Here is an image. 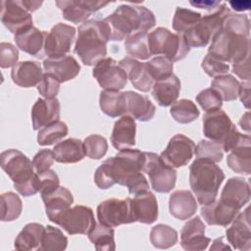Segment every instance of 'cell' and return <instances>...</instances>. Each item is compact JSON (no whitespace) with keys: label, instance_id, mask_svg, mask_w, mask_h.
Masks as SVG:
<instances>
[{"label":"cell","instance_id":"54","mask_svg":"<svg viewBox=\"0 0 251 251\" xmlns=\"http://www.w3.org/2000/svg\"><path fill=\"white\" fill-rule=\"evenodd\" d=\"M54 160L55 158H54L53 150L42 149L38 151L32 159V164H33L35 173H41L43 171L50 169V167L54 163Z\"/></svg>","mask_w":251,"mask_h":251},{"label":"cell","instance_id":"50","mask_svg":"<svg viewBox=\"0 0 251 251\" xmlns=\"http://www.w3.org/2000/svg\"><path fill=\"white\" fill-rule=\"evenodd\" d=\"M201 67L204 72L211 77L226 75V73L229 71L228 64L212 56L209 53L203 59Z\"/></svg>","mask_w":251,"mask_h":251},{"label":"cell","instance_id":"31","mask_svg":"<svg viewBox=\"0 0 251 251\" xmlns=\"http://www.w3.org/2000/svg\"><path fill=\"white\" fill-rule=\"evenodd\" d=\"M197 208L196 199L189 190H176L170 196L169 210L177 220H188L196 213Z\"/></svg>","mask_w":251,"mask_h":251},{"label":"cell","instance_id":"23","mask_svg":"<svg viewBox=\"0 0 251 251\" xmlns=\"http://www.w3.org/2000/svg\"><path fill=\"white\" fill-rule=\"evenodd\" d=\"M131 208L135 221L141 224L150 225L158 218V202L149 190L135 194L131 199Z\"/></svg>","mask_w":251,"mask_h":251},{"label":"cell","instance_id":"56","mask_svg":"<svg viewBox=\"0 0 251 251\" xmlns=\"http://www.w3.org/2000/svg\"><path fill=\"white\" fill-rule=\"evenodd\" d=\"M238 97L246 109L250 108V81L240 82Z\"/></svg>","mask_w":251,"mask_h":251},{"label":"cell","instance_id":"16","mask_svg":"<svg viewBox=\"0 0 251 251\" xmlns=\"http://www.w3.org/2000/svg\"><path fill=\"white\" fill-rule=\"evenodd\" d=\"M109 1L98 0H57L56 5L62 11L65 20L74 24L87 21L92 13L108 5Z\"/></svg>","mask_w":251,"mask_h":251},{"label":"cell","instance_id":"7","mask_svg":"<svg viewBox=\"0 0 251 251\" xmlns=\"http://www.w3.org/2000/svg\"><path fill=\"white\" fill-rule=\"evenodd\" d=\"M203 133L211 141L219 143L225 152L230 151L241 134L221 109L206 112L203 117Z\"/></svg>","mask_w":251,"mask_h":251},{"label":"cell","instance_id":"35","mask_svg":"<svg viewBox=\"0 0 251 251\" xmlns=\"http://www.w3.org/2000/svg\"><path fill=\"white\" fill-rule=\"evenodd\" d=\"M101 111L110 118H117L126 114V95L120 90H102L99 96Z\"/></svg>","mask_w":251,"mask_h":251},{"label":"cell","instance_id":"53","mask_svg":"<svg viewBox=\"0 0 251 251\" xmlns=\"http://www.w3.org/2000/svg\"><path fill=\"white\" fill-rule=\"evenodd\" d=\"M19 60V50L12 43H0V67L7 69L14 67Z\"/></svg>","mask_w":251,"mask_h":251},{"label":"cell","instance_id":"2","mask_svg":"<svg viewBox=\"0 0 251 251\" xmlns=\"http://www.w3.org/2000/svg\"><path fill=\"white\" fill-rule=\"evenodd\" d=\"M211 41L208 53L226 63H235L249 56L250 21L247 15L230 11Z\"/></svg>","mask_w":251,"mask_h":251},{"label":"cell","instance_id":"52","mask_svg":"<svg viewBox=\"0 0 251 251\" xmlns=\"http://www.w3.org/2000/svg\"><path fill=\"white\" fill-rule=\"evenodd\" d=\"M60 81L52 75L45 73L43 74L42 79L37 85V90L44 98L52 99L56 98L60 90Z\"/></svg>","mask_w":251,"mask_h":251},{"label":"cell","instance_id":"18","mask_svg":"<svg viewBox=\"0 0 251 251\" xmlns=\"http://www.w3.org/2000/svg\"><path fill=\"white\" fill-rule=\"evenodd\" d=\"M205 227L199 216L189 220L180 231L181 247L186 251L205 250L211 242V238L205 236Z\"/></svg>","mask_w":251,"mask_h":251},{"label":"cell","instance_id":"11","mask_svg":"<svg viewBox=\"0 0 251 251\" xmlns=\"http://www.w3.org/2000/svg\"><path fill=\"white\" fill-rule=\"evenodd\" d=\"M69 234H88L96 226L91 208L76 205L68 209L58 220L57 224Z\"/></svg>","mask_w":251,"mask_h":251},{"label":"cell","instance_id":"15","mask_svg":"<svg viewBox=\"0 0 251 251\" xmlns=\"http://www.w3.org/2000/svg\"><path fill=\"white\" fill-rule=\"evenodd\" d=\"M1 22L14 34L32 26L31 14L23 6L21 0L1 1Z\"/></svg>","mask_w":251,"mask_h":251},{"label":"cell","instance_id":"45","mask_svg":"<svg viewBox=\"0 0 251 251\" xmlns=\"http://www.w3.org/2000/svg\"><path fill=\"white\" fill-rule=\"evenodd\" d=\"M201 14L181 7H177L173 19V28L177 32L183 34L186 30L201 21Z\"/></svg>","mask_w":251,"mask_h":251},{"label":"cell","instance_id":"21","mask_svg":"<svg viewBox=\"0 0 251 251\" xmlns=\"http://www.w3.org/2000/svg\"><path fill=\"white\" fill-rule=\"evenodd\" d=\"M220 200L240 210L250 200V185L243 177H230L225 184Z\"/></svg>","mask_w":251,"mask_h":251},{"label":"cell","instance_id":"41","mask_svg":"<svg viewBox=\"0 0 251 251\" xmlns=\"http://www.w3.org/2000/svg\"><path fill=\"white\" fill-rule=\"evenodd\" d=\"M170 114L177 123L189 124L199 117L200 112L191 100L180 99L171 105Z\"/></svg>","mask_w":251,"mask_h":251},{"label":"cell","instance_id":"61","mask_svg":"<svg viewBox=\"0 0 251 251\" xmlns=\"http://www.w3.org/2000/svg\"><path fill=\"white\" fill-rule=\"evenodd\" d=\"M239 126L242 129L250 132V119H249V112H246L239 121Z\"/></svg>","mask_w":251,"mask_h":251},{"label":"cell","instance_id":"60","mask_svg":"<svg viewBox=\"0 0 251 251\" xmlns=\"http://www.w3.org/2000/svg\"><path fill=\"white\" fill-rule=\"evenodd\" d=\"M210 250H230V247L223 242V237H220L213 241V245L210 247Z\"/></svg>","mask_w":251,"mask_h":251},{"label":"cell","instance_id":"17","mask_svg":"<svg viewBox=\"0 0 251 251\" xmlns=\"http://www.w3.org/2000/svg\"><path fill=\"white\" fill-rule=\"evenodd\" d=\"M231 223V226L226 230L227 241L234 249L249 251L251 248L249 207H247L243 212L238 213Z\"/></svg>","mask_w":251,"mask_h":251},{"label":"cell","instance_id":"48","mask_svg":"<svg viewBox=\"0 0 251 251\" xmlns=\"http://www.w3.org/2000/svg\"><path fill=\"white\" fill-rule=\"evenodd\" d=\"M83 146L85 155L94 160H99L104 157L108 150V142L106 138L99 134H91L85 137Z\"/></svg>","mask_w":251,"mask_h":251},{"label":"cell","instance_id":"20","mask_svg":"<svg viewBox=\"0 0 251 251\" xmlns=\"http://www.w3.org/2000/svg\"><path fill=\"white\" fill-rule=\"evenodd\" d=\"M61 105L57 98H38L31 108V121L34 130L59 121Z\"/></svg>","mask_w":251,"mask_h":251},{"label":"cell","instance_id":"30","mask_svg":"<svg viewBox=\"0 0 251 251\" xmlns=\"http://www.w3.org/2000/svg\"><path fill=\"white\" fill-rule=\"evenodd\" d=\"M179 78L172 74L167 77L154 81L152 86V96L161 107H168L175 103L180 91Z\"/></svg>","mask_w":251,"mask_h":251},{"label":"cell","instance_id":"22","mask_svg":"<svg viewBox=\"0 0 251 251\" xmlns=\"http://www.w3.org/2000/svg\"><path fill=\"white\" fill-rule=\"evenodd\" d=\"M45 206V212L48 219L57 224L59 218L71 208L74 203V196L72 192L64 186H59L53 192L41 196Z\"/></svg>","mask_w":251,"mask_h":251},{"label":"cell","instance_id":"46","mask_svg":"<svg viewBox=\"0 0 251 251\" xmlns=\"http://www.w3.org/2000/svg\"><path fill=\"white\" fill-rule=\"evenodd\" d=\"M146 69L154 81L167 77L173 74L174 63L164 56H156L145 62Z\"/></svg>","mask_w":251,"mask_h":251},{"label":"cell","instance_id":"10","mask_svg":"<svg viewBox=\"0 0 251 251\" xmlns=\"http://www.w3.org/2000/svg\"><path fill=\"white\" fill-rule=\"evenodd\" d=\"M97 219L100 224L116 227L135 223L131 208V198H110L97 206Z\"/></svg>","mask_w":251,"mask_h":251},{"label":"cell","instance_id":"38","mask_svg":"<svg viewBox=\"0 0 251 251\" xmlns=\"http://www.w3.org/2000/svg\"><path fill=\"white\" fill-rule=\"evenodd\" d=\"M215 33L209 25L201 18V21L183 33L189 47H205L214 37Z\"/></svg>","mask_w":251,"mask_h":251},{"label":"cell","instance_id":"8","mask_svg":"<svg viewBox=\"0 0 251 251\" xmlns=\"http://www.w3.org/2000/svg\"><path fill=\"white\" fill-rule=\"evenodd\" d=\"M148 46L151 55H163L173 63L182 60L190 51L183 34L165 27H157L148 34Z\"/></svg>","mask_w":251,"mask_h":251},{"label":"cell","instance_id":"57","mask_svg":"<svg viewBox=\"0 0 251 251\" xmlns=\"http://www.w3.org/2000/svg\"><path fill=\"white\" fill-rule=\"evenodd\" d=\"M190 4L193 7L206 9V10H215L218 6L221 5L220 1H210V0H200V1H190Z\"/></svg>","mask_w":251,"mask_h":251},{"label":"cell","instance_id":"19","mask_svg":"<svg viewBox=\"0 0 251 251\" xmlns=\"http://www.w3.org/2000/svg\"><path fill=\"white\" fill-rule=\"evenodd\" d=\"M226 164L234 173L249 176L251 173V138L241 133L236 144L230 149Z\"/></svg>","mask_w":251,"mask_h":251},{"label":"cell","instance_id":"29","mask_svg":"<svg viewBox=\"0 0 251 251\" xmlns=\"http://www.w3.org/2000/svg\"><path fill=\"white\" fill-rule=\"evenodd\" d=\"M42 76L41 66L35 61L19 62L11 71V77L14 83L25 88L38 85Z\"/></svg>","mask_w":251,"mask_h":251},{"label":"cell","instance_id":"42","mask_svg":"<svg viewBox=\"0 0 251 251\" xmlns=\"http://www.w3.org/2000/svg\"><path fill=\"white\" fill-rule=\"evenodd\" d=\"M68 132V126L64 122H54L38 130L37 143L40 146L52 145L67 136Z\"/></svg>","mask_w":251,"mask_h":251},{"label":"cell","instance_id":"44","mask_svg":"<svg viewBox=\"0 0 251 251\" xmlns=\"http://www.w3.org/2000/svg\"><path fill=\"white\" fill-rule=\"evenodd\" d=\"M68 238L58 227L47 226L45 227L39 251H62L67 248Z\"/></svg>","mask_w":251,"mask_h":251},{"label":"cell","instance_id":"6","mask_svg":"<svg viewBox=\"0 0 251 251\" xmlns=\"http://www.w3.org/2000/svg\"><path fill=\"white\" fill-rule=\"evenodd\" d=\"M224 179L223 170L210 160L195 159L189 167L190 187L202 206L216 200Z\"/></svg>","mask_w":251,"mask_h":251},{"label":"cell","instance_id":"25","mask_svg":"<svg viewBox=\"0 0 251 251\" xmlns=\"http://www.w3.org/2000/svg\"><path fill=\"white\" fill-rule=\"evenodd\" d=\"M43 69L60 82H66L79 74L80 66L73 56L66 55L59 58L45 59L43 61Z\"/></svg>","mask_w":251,"mask_h":251},{"label":"cell","instance_id":"58","mask_svg":"<svg viewBox=\"0 0 251 251\" xmlns=\"http://www.w3.org/2000/svg\"><path fill=\"white\" fill-rule=\"evenodd\" d=\"M23 6L29 12L32 13L36 11L41 5L42 1H34V0H21Z\"/></svg>","mask_w":251,"mask_h":251},{"label":"cell","instance_id":"37","mask_svg":"<svg viewBox=\"0 0 251 251\" xmlns=\"http://www.w3.org/2000/svg\"><path fill=\"white\" fill-rule=\"evenodd\" d=\"M125 49L126 53L136 59L147 60L151 56L148 46V33L138 31L126 38Z\"/></svg>","mask_w":251,"mask_h":251},{"label":"cell","instance_id":"13","mask_svg":"<svg viewBox=\"0 0 251 251\" xmlns=\"http://www.w3.org/2000/svg\"><path fill=\"white\" fill-rule=\"evenodd\" d=\"M75 28L72 25L58 23L45 35L44 53L48 58L66 56L75 37Z\"/></svg>","mask_w":251,"mask_h":251},{"label":"cell","instance_id":"36","mask_svg":"<svg viewBox=\"0 0 251 251\" xmlns=\"http://www.w3.org/2000/svg\"><path fill=\"white\" fill-rule=\"evenodd\" d=\"M87 235L97 251H114L116 249L115 230L112 226L99 223Z\"/></svg>","mask_w":251,"mask_h":251},{"label":"cell","instance_id":"39","mask_svg":"<svg viewBox=\"0 0 251 251\" xmlns=\"http://www.w3.org/2000/svg\"><path fill=\"white\" fill-rule=\"evenodd\" d=\"M211 86L219 92L224 101H232L238 97L240 82L231 75H223L214 77Z\"/></svg>","mask_w":251,"mask_h":251},{"label":"cell","instance_id":"32","mask_svg":"<svg viewBox=\"0 0 251 251\" xmlns=\"http://www.w3.org/2000/svg\"><path fill=\"white\" fill-rule=\"evenodd\" d=\"M126 113L140 122L150 121L156 112L155 105L145 95L133 91H125Z\"/></svg>","mask_w":251,"mask_h":251},{"label":"cell","instance_id":"27","mask_svg":"<svg viewBox=\"0 0 251 251\" xmlns=\"http://www.w3.org/2000/svg\"><path fill=\"white\" fill-rule=\"evenodd\" d=\"M240 210L231 207L220 199L215 200L201 208V216L210 226H227L238 215Z\"/></svg>","mask_w":251,"mask_h":251},{"label":"cell","instance_id":"26","mask_svg":"<svg viewBox=\"0 0 251 251\" xmlns=\"http://www.w3.org/2000/svg\"><path fill=\"white\" fill-rule=\"evenodd\" d=\"M119 64L125 70L127 78H129L135 89L142 92H148L152 88L154 80L149 75L145 63H141L134 58L127 56L122 59Z\"/></svg>","mask_w":251,"mask_h":251},{"label":"cell","instance_id":"55","mask_svg":"<svg viewBox=\"0 0 251 251\" xmlns=\"http://www.w3.org/2000/svg\"><path fill=\"white\" fill-rule=\"evenodd\" d=\"M250 60L249 56L244 59L232 63V72L242 80L250 81Z\"/></svg>","mask_w":251,"mask_h":251},{"label":"cell","instance_id":"40","mask_svg":"<svg viewBox=\"0 0 251 251\" xmlns=\"http://www.w3.org/2000/svg\"><path fill=\"white\" fill-rule=\"evenodd\" d=\"M150 241L156 248L168 249L176 243L177 231L168 225H156L151 228Z\"/></svg>","mask_w":251,"mask_h":251},{"label":"cell","instance_id":"43","mask_svg":"<svg viewBox=\"0 0 251 251\" xmlns=\"http://www.w3.org/2000/svg\"><path fill=\"white\" fill-rule=\"evenodd\" d=\"M1 200V221L13 222L17 220L23 211V203L18 194L8 191L0 196Z\"/></svg>","mask_w":251,"mask_h":251},{"label":"cell","instance_id":"9","mask_svg":"<svg viewBox=\"0 0 251 251\" xmlns=\"http://www.w3.org/2000/svg\"><path fill=\"white\" fill-rule=\"evenodd\" d=\"M145 161L143 173L149 176V180L153 190L159 193H168L176 185V171L166 165L159 155L153 152H144Z\"/></svg>","mask_w":251,"mask_h":251},{"label":"cell","instance_id":"51","mask_svg":"<svg viewBox=\"0 0 251 251\" xmlns=\"http://www.w3.org/2000/svg\"><path fill=\"white\" fill-rule=\"evenodd\" d=\"M39 181V192L41 196L53 192L60 186V179L58 175L51 169L36 173Z\"/></svg>","mask_w":251,"mask_h":251},{"label":"cell","instance_id":"4","mask_svg":"<svg viewBox=\"0 0 251 251\" xmlns=\"http://www.w3.org/2000/svg\"><path fill=\"white\" fill-rule=\"evenodd\" d=\"M111 29V40L121 41L134 32H147L155 24L154 14L144 6L121 5L104 19Z\"/></svg>","mask_w":251,"mask_h":251},{"label":"cell","instance_id":"34","mask_svg":"<svg viewBox=\"0 0 251 251\" xmlns=\"http://www.w3.org/2000/svg\"><path fill=\"white\" fill-rule=\"evenodd\" d=\"M45 227L38 223L26 224L15 239V248L19 251L39 250Z\"/></svg>","mask_w":251,"mask_h":251},{"label":"cell","instance_id":"24","mask_svg":"<svg viewBox=\"0 0 251 251\" xmlns=\"http://www.w3.org/2000/svg\"><path fill=\"white\" fill-rule=\"evenodd\" d=\"M46 31L39 30L35 26H29L15 34L14 40L22 51L36 58H43Z\"/></svg>","mask_w":251,"mask_h":251},{"label":"cell","instance_id":"12","mask_svg":"<svg viewBox=\"0 0 251 251\" xmlns=\"http://www.w3.org/2000/svg\"><path fill=\"white\" fill-rule=\"evenodd\" d=\"M92 75L106 90H121L127 82V75L118 62L110 57L100 60L93 68Z\"/></svg>","mask_w":251,"mask_h":251},{"label":"cell","instance_id":"3","mask_svg":"<svg viewBox=\"0 0 251 251\" xmlns=\"http://www.w3.org/2000/svg\"><path fill=\"white\" fill-rule=\"evenodd\" d=\"M111 29L105 20H88L77 28L74 52L85 66H95L106 58Z\"/></svg>","mask_w":251,"mask_h":251},{"label":"cell","instance_id":"1","mask_svg":"<svg viewBox=\"0 0 251 251\" xmlns=\"http://www.w3.org/2000/svg\"><path fill=\"white\" fill-rule=\"evenodd\" d=\"M144 161L145 153L140 150H120L96 169L94 182L100 189H108L118 183L126 186L128 193L132 195L148 190L149 184L142 174Z\"/></svg>","mask_w":251,"mask_h":251},{"label":"cell","instance_id":"59","mask_svg":"<svg viewBox=\"0 0 251 251\" xmlns=\"http://www.w3.org/2000/svg\"><path fill=\"white\" fill-rule=\"evenodd\" d=\"M229 5L235 11L241 12L250 9V2L249 1H229Z\"/></svg>","mask_w":251,"mask_h":251},{"label":"cell","instance_id":"47","mask_svg":"<svg viewBox=\"0 0 251 251\" xmlns=\"http://www.w3.org/2000/svg\"><path fill=\"white\" fill-rule=\"evenodd\" d=\"M194 154L196 159L210 160L214 163H219L223 160L224 152L222 146L211 140H200L195 146Z\"/></svg>","mask_w":251,"mask_h":251},{"label":"cell","instance_id":"49","mask_svg":"<svg viewBox=\"0 0 251 251\" xmlns=\"http://www.w3.org/2000/svg\"><path fill=\"white\" fill-rule=\"evenodd\" d=\"M196 102L206 112L221 109L223 106V99L221 95L212 87L201 90L196 95Z\"/></svg>","mask_w":251,"mask_h":251},{"label":"cell","instance_id":"28","mask_svg":"<svg viewBox=\"0 0 251 251\" xmlns=\"http://www.w3.org/2000/svg\"><path fill=\"white\" fill-rule=\"evenodd\" d=\"M135 133L136 124L134 119L129 115L122 116L117 122H115L111 142L114 148L117 150H123L135 145Z\"/></svg>","mask_w":251,"mask_h":251},{"label":"cell","instance_id":"5","mask_svg":"<svg viewBox=\"0 0 251 251\" xmlns=\"http://www.w3.org/2000/svg\"><path fill=\"white\" fill-rule=\"evenodd\" d=\"M1 168L14 182V187L23 196L28 197L39 192L37 174L32 162L20 150L8 149L0 155Z\"/></svg>","mask_w":251,"mask_h":251},{"label":"cell","instance_id":"33","mask_svg":"<svg viewBox=\"0 0 251 251\" xmlns=\"http://www.w3.org/2000/svg\"><path fill=\"white\" fill-rule=\"evenodd\" d=\"M55 161L62 164H74L85 156L83 142L77 138H68L58 142L53 148Z\"/></svg>","mask_w":251,"mask_h":251},{"label":"cell","instance_id":"14","mask_svg":"<svg viewBox=\"0 0 251 251\" xmlns=\"http://www.w3.org/2000/svg\"><path fill=\"white\" fill-rule=\"evenodd\" d=\"M195 144L184 134L174 135L166 149L161 153V160L168 166L176 169L188 164L194 155Z\"/></svg>","mask_w":251,"mask_h":251}]
</instances>
